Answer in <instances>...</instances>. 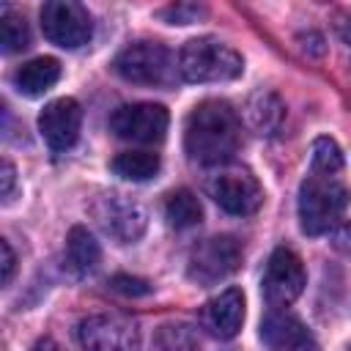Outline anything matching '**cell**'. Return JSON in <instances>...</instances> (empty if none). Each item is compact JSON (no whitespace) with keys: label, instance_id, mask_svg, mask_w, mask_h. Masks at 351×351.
Here are the masks:
<instances>
[{"label":"cell","instance_id":"6da1fadb","mask_svg":"<svg viewBox=\"0 0 351 351\" xmlns=\"http://www.w3.org/2000/svg\"><path fill=\"white\" fill-rule=\"evenodd\" d=\"M241 143V121L228 101H200L184 123V148L192 162L217 167L228 165Z\"/></svg>","mask_w":351,"mask_h":351},{"label":"cell","instance_id":"7a4b0ae2","mask_svg":"<svg viewBox=\"0 0 351 351\" xmlns=\"http://www.w3.org/2000/svg\"><path fill=\"white\" fill-rule=\"evenodd\" d=\"M348 189L335 178L310 170L299 186V225L307 236L326 233L346 211Z\"/></svg>","mask_w":351,"mask_h":351},{"label":"cell","instance_id":"3957f363","mask_svg":"<svg viewBox=\"0 0 351 351\" xmlns=\"http://www.w3.org/2000/svg\"><path fill=\"white\" fill-rule=\"evenodd\" d=\"M178 71L186 82H228L244 71L241 55L219 38H192L178 52Z\"/></svg>","mask_w":351,"mask_h":351},{"label":"cell","instance_id":"277c9868","mask_svg":"<svg viewBox=\"0 0 351 351\" xmlns=\"http://www.w3.org/2000/svg\"><path fill=\"white\" fill-rule=\"evenodd\" d=\"M112 71L134 85H170L176 80V63L165 44L159 41H134L123 47L115 60Z\"/></svg>","mask_w":351,"mask_h":351},{"label":"cell","instance_id":"5b68a950","mask_svg":"<svg viewBox=\"0 0 351 351\" xmlns=\"http://www.w3.org/2000/svg\"><path fill=\"white\" fill-rule=\"evenodd\" d=\"M41 30L47 41L63 49H77L90 41L93 22L85 5L74 0H49L41 5Z\"/></svg>","mask_w":351,"mask_h":351},{"label":"cell","instance_id":"8992f818","mask_svg":"<svg viewBox=\"0 0 351 351\" xmlns=\"http://www.w3.org/2000/svg\"><path fill=\"white\" fill-rule=\"evenodd\" d=\"M208 195L214 203L233 214V217H250L263 203V189L258 178L244 167H222L208 181Z\"/></svg>","mask_w":351,"mask_h":351},{"label":"cell","instance_id":"52a82bcc","mask_svg":"<svg viewBox=\"0 0 351 351\" xmlns=\"http://www.w3.org/2000/svg\"><path fill=\"white\" fill-rule=\"evenodd\" d=\"M90 214L99 222V228L107 236H112L118 244L137 241L145 233V225H148L145 208L137 200L123 197L118 192H110V195L96 197V203L90 206Z\"/></svg>","mask_w":351,"mask_h":351},{"label":"cell","instance_id":"ba28073f","mask_svg":"<svg viewBox=\"0 0 351 351\" xmlns=\"http://www.w3.org/2000/svg\"><path fill=\"white\" fill-rule=\"evenodd\" d=\"M239 263H241V244L233 236H211L192 250L186 274L197 285H214L230 277L239 269Z\"/></svg>","mask_w":351,"mask_h":351},{"label":"cell","instance_id":"9c48e42d","mask_svg":"<svg viewBox=\"0 0 351 351\" xmlns=\"http://www.w3.org/2000/svg\"><path fill=\"white\" fill-rule=\"evenodd\" d=\"M304 282H307V271L302 258L288 247H277L269 255L263 282H261L266 302L271 307H288L299 299V293L304 291Z\"/></svg>","mask_w":351,"mask_h":351},{"label":"cell","instance_id":"30bf717a","mask_svg":"<svg viewBox=\"0 0 351 351\" xmlns=\"http://www.w3.org/2000/svg\"><path fill=\"white\" fill-rule=\"evenodd\" d=\"M167 123H170L167 110L154 101L123 104L110 115V132H115V137L129 143H143V145L165 140Z\"/></svg>","mask_w":351,"mask_h":351},{"label":"cell","instance_id":"8fae6325","mask_svg":"<svg viewBox=\"0 0 351 351\" xmlns=\"http://www.w3.org/2000/svg\"><path fill=\"white\" fill-rule=\"evenodd\" d=\"M80 346L85 351H137V326L121 315H88L77 326Z\"/></svg>","mask_w":351,"mask_h":351},{"label":"cell","instance_id":"7c38bea8","mask_svg":"<svg viewBox=\"0 0 351 351\" xmlns=\"http://www.w3.org/2000/svg\"><path fill=\"white\" fill-rule=\"evenodd\" d=\"M80 126H82V107L77 99L69 96L49 101L38 115V132L49 145V151L55 154H63L77 143Z\"/></svg>","mask_w":351,"mask_h":351},{"label":"cell","instance_id":"4fadbf2b","mask_svg":"<svg viewBox=\"0 0 351 351\" xmlns=\"http://www.w3.org/2000/svg\"><path fill=\"white\" fill-rule=\"evenodd\" d=\"M241 324H244V293L239 288H225L200 307V326L219 340L236 337Z\"/></svg>","mask_w":351,"mask_h":351},{"label":"cell","instance_id":"5bb4252c","mask_svg":"<svg viewBox=\"0 0 351 351\" xmlns=\"http://www.w3.org/2000/svg\"><path fill=\"white\" fill-rule=\"evenodd\" d=\"M261 340L266 343L269 351H288L313 337L296 315H291L285 310H271L261 324Z\"/></svg>","mask_w":351,"mask_h":351},{"label":"cell","instance_id":"9a60e30c","mask_svg":"<svg viewBox=\"0 0 351 351\" xmlns=\"http://www.w3.org/2000/svg\"><path fill=\"white\" fill-rule=\"evenodd\" d=\"M58 80H60V63L55 58H33L22 63L11 77L14 88L27 99L44 96Z\"/></svg>","mask_w":351,"mask_h":351},{"label":"cell","instance_id":"2e32d148","mask_svg":"<svg viewBox=\"0 0 351 351\" xmlns=\"http://www.w3.org/2000/svg\"><path fill=\"white\" fill-rule=\"evenodd\" d=\"M244 121L252 132L258 134H277L282 121H285V104L280 101L277 93L271 90H258L250 96V101L244 104Z\"/></svg>","mask_w":351,"mask_h":351},{"label":"cell","instance_id":"e0dca14e","mask_svg":"<svg viewBox=\"0 0 351 351\" xmlns=\"http://www.w3.org/2000/svg\"><path fill=\"white\" fill-rule=\"evenodd\" d=\"M99 258H101V250H99L96 239L88 233V228L74 225L66 236V255H63L66 269L77 277H85L99 266Z\"/></svg>","mask_w":351,"mask_h":351},{"label":"cell","instance_id":"ac0fdd59","mask_svg":"<svg viewBox=\"0 0 351 351\" xmlns=\"http://www.w3.org/2000/svg\"><path fill=\"white\" fill-rule=\"evenodd\" d=\"M165 217H167V222L176 230H186V228L200 225L203 208H200V200L195 197V192H189V189H173L167 195V200H165Z\"/></svg>","mask_w":351,"mask_h":351},{"label":"cell","instance_id":"d6986e66","mask_svg":"<svg viewBox=\"0 0 351 351\" xmlns=\"http://www.w3.org/2000/svg\"><path fill=\"white\" fill-rule=\"evenodd\" d=\"M159 154L151 151H123L112 159V173L126 181H148L159 173Z\"/></svg>","mask_w":351,"mask_h":351},{"label":"cell","instance_id":"ffe728a7","mask_svg":"<svg viewBox=\"0 0 351 351\" xmlns=\"http://www.w3.org/2000/svg\"><path fill=\"white\" fill-rule=\"evenodd\" d=\"M27 47H30L27 19L11 8H3V14H0V49L5 55H14V52H22Z\"/></svg>","mask_w":351,"mask_h":351},{"label":"cell","instance_id":"44dd1931","mask_svg":"<svg viewBox=\"0 0 351 351\" xmlns=\"http://www.w3.org/2000/svg\"><path fill=\"white\" fill-rule=\"evenodd\" d=\"M310 167L315 173H324V176H335V173L343 170V154H340V148H337V143L332 137H318L313 143Z\"/></svg>","mask_w":351,"mask_h":351},{"label":"cell","instance_id":"7402d4cb","mask_svg":"<svg viewBox=\"0 0 351 351\" xmlns=\"http://www.w3.org/2000/svg\"><path fill=\"white\" fill-rule=\"evenodd\" d=\"M197 346L200 340L186 324H170L159 332V351H195Z\"/></svg>","mask_w":351,"mask_h":351},{"label":"cell","instance_id":"603a6c76","mask_svg":"<svg viewBox=\"0 0 351 351\" xmlns=\"http://www.w3.org/2000/svg\"><path fill=\"white\" fill-rule=\"evenodd\" d=\"M206 8L203 5H195V3H176V5H167L159 11V16L170 25H189V22H197V16H203Z\"/></svg>","mask_w":351,"mask_h":351},{"label":"cell","instance_id":"cb8c5ba5","mask_svg":"<svg viewBox=\"0 0 351 351\" xmlns=\"http://www.w3.org/2000/svg\"><path fill=\"white\" fill-rule=\"evenodd\" d=\"M110 288L118 291V293H123V296H143V293L151 291V285H148L145 280L129 277V274H115V277L110 280Z\"/></svg>","mask_w":351,"mask_h":351},{"label":"cell","instance_id":"d4e9b609","mask_svg":"<svg viewBox=\"0 0 351 351\" xmlns=\"http://www.w3.org/2000/svg\"><path fill=\"white\" fill-rule=\"evenodd\" d=\"M0 250H3V285H8L11 277H14V269H16V255H14V250L5 239L0 241Z\"/></svg>","mask_w":351,"mask_h":351},{"label":"cell","instance_id":"484cf974","mask_svg":"<svg viewBox=\"0 0 351 351\" xmlns=\"http://www.w3.org/2000/svg\"><path fill=\"white\" fill-rule=\"evenodd\" d=\"M332 244H335V250H340V252L351 255V222H346V225H340V228L335 230Z\"/></svg>","mask_w":351,"mask_h":351},{"label":"cell","instance_id":"4316f807","mask_svg":"<svg viewBox=\"0 0 351 351\" xmlns=\"http://www.w3.org/2000/svg\"><path fill=\"white\" fill-rule=\"evenodd\" d=\"M16 173H14V165L11 162H3V197L5 200H11V195H14V178Z\"/></svg>","mask_w":351,"mask_h":351},{"label":"cell","instance_id":"83f0119b","mask_svg":"<svg viewBox=\"0 0 351 351\" xmlns=\"http://www.w3.org/2000/svg\"><path fill=\"white\" fill-rule=\"evenodd\" d=\"M33 351H63L55 340H49V337H44V340H38L36 346H33Z\"/></svg>","mask_w":351,"mask_h":351},{"label":"cell","instance_id":"f1b7e54d","mask_svg":"<svg viewBox=\"0 0 351 351\" xmlns=\"http://www.w3.org/2000/svg\"><path fill=\"white\" fill-rule=\"evenodd\" d=\"M288 351H318V348H315L313 340H307V343H302V346H296V348H288Z\"/></svg>","mask_w":351,"mask_h":351},{"label":"cell","instance_id":"f546056e","mask_svg":"<svg viewBox=\"0 0 351 351\" xmlns=\"http://www.w3.org/2000/svg\"><path fill=\"white\" fill-rule=\"evenodd\" d=\"M340 33H343V38L351 44V22H343V25H340Z\"/></svg>","mask_w":351,"mask_h":351},{"label":"cell","instance_id":"4dcf8cb0","mask_svg":"<svg viewBox=\"0 0 351 351\" xmlns=\"http://www.w3.org/2000/svg\"><path fill=\"white\" fill-rule=\"evenodd\" d=\"M348 351H351V346H348Z\"/></svg>","mask_w":351,"mask_h":351}]
</instances>
